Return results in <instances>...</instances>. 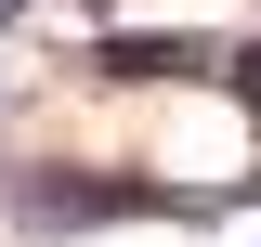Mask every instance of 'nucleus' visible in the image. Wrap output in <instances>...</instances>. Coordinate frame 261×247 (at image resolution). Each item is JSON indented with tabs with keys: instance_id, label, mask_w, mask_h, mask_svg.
I'll use <instances>...</instances> for the list:
<instances>
[{
	"instance_id": "nucleus-3",
	"label": "nucleus",
	"mask_w": 261,
	"mask_h": 247,
	"mask_svg": "<svg viewBox=\"0 0 261 247\" xmlns=\"http://www.w3.org/2000/svg\"><path fill=\"white\" fill-rule=\"evenodd\" d=\"M235 91H248V104H261V39H248V52H235Z\"/></svg>"
},
{
	"instance_id": "nucleus-1",
	"label": "nucleus",
	"mask_w": 261,
	"mask_h": 247,
	"mask_svg": "<svg viewBox=\"0 0 261 247\" xmlns=\"http://www.w3.org/2000/svg\"><path fill=\"white\" fill-rule=\"evenodd\" d=\"M130 208H170V221H209L222 195H157V182H118V169H0V221H27V234H92V221H130Z\"/></svg>"
},
{
	"instance_id": "nucleus-4",
	"label": "nucleus",
	"mask_w": 261,
	"mask_h": 247,
	"mask_svg": "<svg viewBox=\"0 0 261 247\" xmlns=\"http://www.w3.org/2000/svg\"><path fill=\"white\" fill-rule=\"evenodd\" d=\"M13 13H27V0H0V26H13Z\"/></svg>"
},
{
	"instance_id": "nucleus-2",
	"label": "nucleus",
	"mask_w": 261,
	"mask_h": 247,
	"mask_svg": "<svg viewBox=\"0 0 261 247\" xmlns=\"http://www.w3.org/2000/svg\"><path fill=\"white\" fill-rule=\"evenodd\" d=\"M157 78H209V39L170 26V39H92V91H157Z\"/></svg>"
}]
</instances>
